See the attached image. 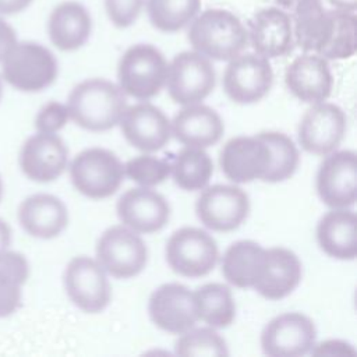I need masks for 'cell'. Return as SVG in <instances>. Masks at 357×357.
<instances>
[{
    "mask_svg": "<svg viewBox=\"0 0 357 357\" xmlns=\"http://www.w3.org/2000/svg\"><path fill=\"white\" fill-rule=\"evenodd\" d=\"M66 105L70 120L78 127L102 132L120 123L127 98L119 84L105 78H88L71 89Z\"/></svg>",
    "mask_w": 357,
    "mask_h": 357,
    "instance_id": "obj_1",
    "label": "cell"
},
{
    "mask_svg": "<svg viewBox=\"0 0 357 357\" xmlns=\"http://www.w3.org/2000/svg\"><path fill=\"white\" fill-rule=\"evenodd\" d=\"M188 42L192 50L211 60L229 61L248 46L247 28L240 18L223 8H208L190 22Z\"/></svg>",
    "mask_w": 357,
    "mask_h": 357,
    "instance_id": "obj_2",
    "label": "cell"
},
{
    "mask_svg": "<svg viewBox=\"0 0 357 357\" xmlns=\"http://www.w3.org/2000/svg\"><path fill=\"white\" fill-rule=\"evenodd\" d=\"M0 64L1 79L25 93H36L49 88L59 75V63L53 52L31 40H17L3 56Z\"/></svg>",
    "mask_w": 357,
    "mask_h": 357,
    "instance_id": "obj_3",
    "label": "cell"
},
{
    "mask_svg": "<svg viewBox=\"0 0 357 357\" xmlns=\"http://www.w3.org/2000/svg\"><path fill=\"white\" fill-rule=\"evenodd\" d=\"M167 66L158 47L149 43L132 45L119 60V86L126 95L138 100L152 99L166 85Z\"/></svg>",
    "mask_w": 357,
    "mask_h": 357,
    "instance_id": "obj_4",
    "label": "cell"
},
{
    "mask_svg": "<svg viewBox=\"0 0 357 357\" xmlns=\"http://www.w3.org/2000/svg\"><path fill=\"white\" fill-rule=\"evenodd\" d=\"M68 169L74 188L91 199L112 197L126 177L124 165L119 156L98 146L77 153Z\"/></svg>",
    "mask_w": 357,
    "mask_h": 357,
    "instance_id": "obj_5",
    "label": "cell"
},
{
    "mask_svg": "<svg viewBox=\"0 0 357 357\" xmlns=\"http://www.w3.org/2000/svg\"><path fill=\"white\" fill-rule=\"evenodd\" d=\"M165 255L172 271L185 278H202L213 271L219 259L216 240L208 231L185 226L172 233Z\"/></svg>",
    "mask_w": 357,
    "mask_h": 357,
    "instance_id": "obj_6",
    "label": "cell"
},
{
    "mask_svg": "<svg viewBox=\"0 0 357 357\" xmlns=\"http://www.w3.org/2000/svg\"><path fill=\"white\" fill-rule=\"evenodd\" d=\"M96 261L113 278L130 279L145 269L148 247L139 233L124 225H116L98 238Z\"/></svg>",
    "mask_w": 357,
    "mask_h": 357,
    "instance_id": "obj_7",
    "label": "cell"
},
{
    "mask_svg": "<svg viewBox=\"0 0 357 357\" xmlns=\"http://www.w3.org/2000/svg\"><path fill=\"white\" fill-rule=\"evenodd\" d=\"M215 84L216 71L211 59L195 50L177 53L167 66L165 86L177 105L202 102L213 91Z\"/></svg>",
    "mask_w": 357,
    "mask_h": 357,
    "instance_id": "obj_8",
    "label": "cell"
},
{
    "mask_svg": "<svg viewBox=\"0 0 357 357\" xmlns=\"http://www.w3.org/2000/svg\"><path fill=\"white\" fill-rule=\"evenodd\" d=\"M63 283L70 301L86 314H98L110 303L112 287L107 273L96 258H71L64 269Z\"/></svg>",
    "mask_w": 357,
    "mask_h": 357,
    "instance_id": "obj_9",
    "label": "cell"
},
{
    "mask_svg": "<svg viewBox=\"0 0 357 357\" xmlns=\"http://www.w3.org/2000/svg\"><path fill=\"white\" fill-rule=\"evenodd\" d=\"M248 194L238 185L215 184L202 188L195 212L199 222L213 231L227 233L238 229L250 213Z\"/></svg>",
    "mask_w": 357,
    "mask_h": 357,
    "instance_id": "obj_10",
    "label": "cell"
},
{
    "mask_svg": "<svg viewBox=\"0 0 357 357\" xmlns=\"http://www.w3.org/2000/svg\"><path fill=\"white\" fill-rule=\"evenodd\" d=\"M273 84L269 59L257 53H240L227 61L223 73V89L230 100L238 105L259 102Z\"/></svg>",
    "mask_w": 357,
    "mask_h": 357,
    "instance_id": "obj_11",
    "label": "cell"
},
{
    "mask_svg": "<svg viewBox=\"0 0 357 357\" xmlns=\"http://www.w3.org/2000/svg\"><path fill=\"white\" fill-rule=\"evenodd\" d=\"M317 339L314 321L303 312H283L261 332L262 351L269 357H300L311 351Z\"/></svg>",
    "mask_w": 357,
    "mask_h": 357,
    "instance_id": "obj_12",
    "label": "cell"
},
{
    "mask_svg": "<svg viewBox=\"0 0 357 357\" xmlns=\"http://www.w3.org/2000/svg\"><path fill=\"white\" fill-rule=\"evenodd\" d=\"M346 114L335 103L318 102L305 110L298 124V144L317 156H325L337 149L346 134Z\"/></svg>",
    "mask_w": 357,
    "mask_h": 357,
    "instance_id": "obj_13",
    "label": "cell"
},
{
    "mask_svg": "<svg viewBox=\"0 0 357 357\" xmlns=\"http://www.w3.org/2000/svg\"><path fill=\"white\" fill-rule=\"evenodd\" d=\"M317 192L331 209L351 208L357 198V155L333 151L325 155L317 173Z\"/></svg>",
    "mask_w": 357,
    "mask_h": 357,
    "instance_id": "obj_14",
    "label": "cell"
},
{
    "mask_svg": "<svg viewBox=\"0 0 357 357\" xmlns=\"http://www.w3.org/2000/svg\"><path fill=\"white\" fill-rule=\"evenodd\" d=\"M18 165L28 180L42 184L52 183L68 166V148L57 134L36 132L22 144Z\"/></svg>",
    "mask_w": 357,
    "mask_h": 357,
    "instance_id": "obj_15",
    "label": "cell"
},
{
    "mask_svg": "<svg viewBox=\"0 0 357 357\" xmlns=\"http://www.w3.org/2000/svg\"><path fill=\"white\" fill-rule=\"evenodd\" d=\"M148 311L159 329L173 335H180L198 322L194 291L181 283H165L155 289Z\"/></svg>",
    "mask_w": 357,
    "mask_h": 357,
    "instance_id": "obj_16",
    "label": "cell"
},
{
    "mask_svg": "<svg viewBox=\"0 0 357 357\" xmlns=\"http://www.w3.org/2000/svg\"><path fill=\"white\" fill-rule=\"evenodd\" d=\"M219 165L233 183L262 180L271 165V151L258 135L233 137L222 146Z\"/></svg>",
    "mask_w": 357,
    "mask_h": 357,
    "instance_id": "obj_17",
    "label": "cell"
},
{
    "mask_svg": "<svg viewBox=\"0 0 357 357\" xmlns=\"http://www.w3.org/2000/svg\"><path fill=\"white\" fill-rule=\"evenodd\" d=\"M117 216L121 225L139 234H152L162 230L170 219L167 199L152 187L127 190L117 201Z\"/></svg>",
    "mask_w": 357,
    "mask_h": 357,
    "instance_id": "obj_18",
    "label": "cell"
},
{
    "mask_svg": "<svg viewBox=\"0 0 357 357\" xmlns=\"http://www.w3.org/2000/svg\"><path fill=\"white\" fill-rule=\"evenodd\" d=\"M119 126L130 145L148 153L162 149L172 137L167 116L146 100L127 105Z\"/></svg>",
    "mask_w": 357,
    "mask_h": 357,
    "instance_id": "obj_19",
    "label": "cell"
},
{
    "mask_svg": "<svg viewBox=\"0 0 357 357\" xmlns=\"http://www.w3.org/2000/svg\"><path fill=\"white\" fill-rule=\"evenodd\" d=\"M284 84L298 100L312 105L331 96L333 77L326 59L317 53L304 52L287 66Z\"/></svg>",
    "mask_w": 357,
    "mask_h": 357,
    "instance_id": "obj_20",
    "label": "cell"
},
{
    "mask_svg": "<svg viewBox=\"0 0 357 357\" xmlns=\"http://www.w3.org/2000/svg\"><path fill=\"white\" fill-rule=\"evenodd\" d=\"M247 33L254 52L266 59L286 56L294 45L291 17L280 7L257 11L248 24Z\"/></svg>",
    "mask_w": 357,
    "mask_h": 357,
    "instance_id": "obj_21",
    "label": "cell"
},
{
    "mask_svg": "<svg viewBox=\"0 0 357 357\" xmlns=\"http://www.w3.org/2000/svg\"><path fill=\"white\" fill-rule=\"evenodd\" d=\"M17 219L28 236L39 240H52L67 227L68 209L59 197L38 192L21 201Z\"/></svg>",
    "mask_w": 357,
    "mask_h": 357,
    "instance_id": "obj_22",
    "label": "cell"
},
{
    "mask_svg": "<svg viewBox=\"0 0 357 357\" xmlns=\"http://www.w3.org/2000/svg\"><path fill=\"white\" fill-rule=\"evenodd\" d=\"M172 137L184 146L208 148L218 144L225 131L219 113L201 102L183 106L170 121Z\"/></svg>",
    "mask_w": 357,
    "mask_h": 357,
    "instance_id": "obj_23",
    "label": "cell"
},
{
    "mask_svg": "<svg viewBox=\"0 0 357 357\" xmlns=\"http://www.w3.org/2000/svg\"><path fill=\"white\" fill-rule=\"evenodd\" d=\"M92 18L86 7L75 0L61 1L47 20V35L52 45L61 52H75L89 39Z\"/></svg>",
    "mask_w": 357,
    "mask_h": 357,
    "instance_id": "obj_24",
    "label": "cell"
},
{
    "mask_svg": "<svg viewBox=\"0 0 357 357\" xmlns=\"http://www.w3.org/2000/svg\"><path fill=\"white\" fill-rule=\"evenodd\" d=\"M301 275L303 268L296 252L286 247H271L266 248L265 266L254 290L266 300H282L298 286Z\"/></svg>",
    "mask_w": 357,
    "mask_h": 357,
    "instance_id": "obj_25",
    "label": "cell"
},
{
    "mask_svg": "<svg viewBox=\"0 0 357 357\" xmlns=\"http://www.w3.org/2000/svg\"><path fill=\"white\" fill-rule=\"evenodd\" d=\"M319 248L331 258L353 261L357 257V216L350 208L326 212L317 225Z\"/></svg>",
    "mask_w": 357,
    "mask_h": 357,
    "instance_id": "obj_26",
    "label": "cell"
},
{
    "mask_svg": "<svg viewBox=\"0 0 357 357\" xmlns=\"http://www.w3.org/2000/svg\"><path fill=\"white\" fill-rule=\"evenodd\" d=\"M291 26L294 43L304 52L319 54L331 36V10L321 0H300L293 8Z\"/></svg>",
    "mask_w": 357,
    "mask_h": 357,
    "instance_id": "obj_27",
    "label": "cell"
},
{
    "mask_svg": "<svg viewBox=\"0 0 357 357\" xmlns=\"http://www.w3.org/2000/svg\"><path fill=\"white\" fill-rule=\"evenodd\" d=\"M266 258V248L252 240L230 244L222 257L225 279L238 289H254L258 283Z\"/></svg>",
    "mask_w": 357,
    "mask_h": 357,
    "instance_id": "obj_28",
    "label": "cell"
},
{
    "mask_svg": "<svg viewBox=\"0 0 357 357\" xmlns=\"http://www.w3.org/2000/svg\"><path fill=\"white\" fill-rule=\"evenodd\" d=\"M29 272V262L22 252L8 248L0 254V318L13 315L21 307Z\"/></svg>",
    "mask_w": 357,
    "mask_h": 357,
    "instance_id": "obj_29",
    "label": "cell"
},
{
    "mask_svg": "<svg viewBox=\"0 0 357 357\" xmlns=\"http://www.w3.org/2000/svg\"><path fill=\"white\" fill-rule=\"evenodd\" d=\"M198 321L215 329H223L236 318V301L227 284L211 282L194 290Z\"/></svg>",
    "mask_w": 357,
    "mask_h": 357,
    "instance_id": "obj_30",
    "label": "cell"
},
{
    "mask_svg": "<svg viewBox=\"0 0 357 357\" xmlns=\"http://www.w3.org/2000/svg\"><path fill=\"white\" fill-rule=\"evenodd\" d=\"M174 183L185 191H201L213 174V162L204 148L184 146L170 163Z\"/></svg>",
    "mask_w": 357,
    "mask_h": 357,
    "instance_id": "obj_31",
    "label": "cell"
},
{
    "mask_svg": "<svg viewBox=\"0 0 357 357\" xmlns=\"http://www.w3.org/2000/svg\"><path fill=\"white\" fill-rule=\"evenodd\" d=\"M257 135L271 151V165L262 181L282 183L290 178L296 173L300 162L298 149L293 139L279 131H262Z\"/></svg>",
    "mask_w": 357,
    "mask_h": 357,
    "instance_id": "obj_32",
    "label": "cell"
},
{
    "mask_svg": "<svg viewBox=\"0 0 357 357\" xmlns=\"http://www.w3.org/2000/svg\"><path fill=\"white\" fill-rule=\"evenodd\" d=\"M199 10L201 0H146L151 24L166 33L188 26Z\"/></svg>",
    "mask_w": 357,
    "mask_h": 357,
    "instance_id": "obj_33",
    "label": "cell"
},
{
    "mask_svg": "<svg viewBox=\"0 0 357 357\" xmlns=\"http://www.w3.org/2000/svg\"><path fill=\"white\" fill-rule=\"evenodd\" d=\"M332 31L329 40L319 53L326 60H346L356 54L357 50V18L356 11L331 10Z\"/></svg>",
    "mask_w": 357,
    "mask_h": 357,
    "instance_id": "obj_34",
    "label": "cell"
},
{
    "mask_svg": "<svg viewBox=\"0 0 357 357\" xmlns=\"http://www.w3.org/2000/svg\"><path fill=\"white\" fill-rule=\"evenodd\" d=\"M174 353L183 357H226L229 347L215 328L194 326L178 335Z\"/></svg>",
    "mask_w": 357,
    "mask_h": 357,
    "instance_id": "obj_35",
    "label": "cell"
},
{
    "mask_svg": "<svg viewBox=\"0 0 357 357\" xmlns=\"http://www.w3.org/2000/svg\"><path fill=\"white\" fill-rule=\"evenodd\" d=\"M124 176L141 187H155L170 176V163L144 152L124 163Z\"/></svg>",
    "mask_w": 357,
    "mask_h": 357,
    "instance_id": "obj_36",
    "label": "cell"
},
{
    "mask_svg": "<svg viewBox=\"0 0 357 357\" xmlns=\"http://www.w3.org/2000/svg\"><path fill=\"white\" fill-rule=\"evenodd\" d=\"M68 120L70 114L67 105L57 100H49L38 110L33 126L36 132L57 134L67 126Z\"/></svg>",
    "mask_w": 357,
    "mask_h": 357,
    "instance_id": "obj_37",
    "label": "cell"
},
{
    "mask_svg": "<svg viewBox=\"0 0 357 357\" xmlns=\"http://www.w3.org/2000/svg\"><path fill=\"white\" fill-rule=\"evenodd\" d=\"M145 0H105L106 14L117 28H128L139 17Z\"/></svg>",
    "mask_w": 357,
    "mask_h": 357,
    "instance_id": "obj_38",
    "label": "cell"
},
{
    "mask_svg": "<svg viewBox=\"0 0 357 357\" xmlns=\"http://www.w3.org/2000/svg\"><path fill=\"white\" fill-rule=\"evenodd\" d=\"M312 356H339V357H356V349L343 340L329 339L324 340L319 344H314L311 351Z\"/></svg>",
    "mask_w": 357,
    "mask_h": 357,
    "instance_id": "obj_39",
    "label": "cell"
},
{
    "mask_svg": "<svg viewBox=\"0 0 357 357\" xmlns=\"http://www.w3.org/2000/svg\"><path fill=\"white\" fill-rule=\"evenodd\" d=\"M15 42H17V33L14 28L0 17V60Z\"/></svg>",
    "mask_w": 357,
    "mask_h": 357,
    "instance_id": "obj_40",
    "label": "cell"
},
{
    "mask_svg": "<svg viewBox=\"0 0 357 357\" xmlns=\"http://www.w3.org/2000/svg\"><path fill=\"white\" fill-rule=\"evenodd\" d=\"M33 0H0V14L13 15L24 11Z\"/></svg>",
    "mask_w": 357,
    "mask_h": 357,
    "instance_id": "obj_41",
    "label": "cell"
},
{
    "mask_svg": "<svg viewBox=\"0 0 357 357\" xmlns=\"http://www.w3.org/2000/svg\"><path fill=\"white\" fill-rule=\"evenodd\" d=\"M13 238V230L7 220L0 218V254L10 248Z\"/></svg>",
    "mask_w": 357,
    "mask_h": 357,
    "instance_id": "obj_42",
    "label": "cell"
},
{
    "mask_svg": "<svg viewBox=\"0 0 357 357\" xmlns=\"http://www.w3.org/2000/svg\"><path fill=\"white\" fill-rule=\"evenodd\" d=\"M328 3L336 10L356 11L357 8V0H328Z\"/></svg>",
    "mask_w": 357,
    "mask_h": 357,
    "instance_id": "obj_43",
    "label": "cell"
},
{
    "mask_svg": "<svg viewBox=\"0 0 357 357\" xmlns=\"http://www.w3.org/2000/svg\"><path fill=\"white\" fill-rule=\"evenodd\" d=\"M276 4L280 7V8H286V10H293L294 6L300 1V0H275Z\"/></svg>",
    "mask_w": 357,
    "mask_h": 357,
    "instance_id": "obj_44",
    "label": "cell"
},
{
    "mask_svg": "<svg viewBox=\"0 0 357 357\" xmlns=\"http://www.w3.org/2000/svg\"><path fill=\"white\" fill-rule=\"evenodd\" d=\"M3 192H4V185H3L1 176H0V202H1V199H3Z\"/></svg>",
    "mask_w": 357,
    "mask_h": 357,
    "instance_id": "obj_45",
    "label": "cell"
},
{
    "mask_svg": "<svg viewBox=\"0 0 357 357\" xmlns=\"http://www.w3.org/2000/svg\"><path fill=\"white\" fill-rule=\"evenodd\" d=\"M3 98V79H1V75H0V100Z\"/></svg>",
    "mask_w": 357,
    "mask_h": 357,
    "instance_id": "obj_46",
    "label": "cell"
}]
</instances>
